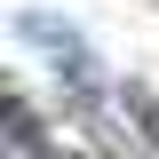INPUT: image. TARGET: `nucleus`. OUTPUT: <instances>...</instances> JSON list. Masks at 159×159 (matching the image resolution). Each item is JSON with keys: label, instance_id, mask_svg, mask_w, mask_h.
Returning a JSON list of instances; mask_svg holds the SVG:
<instances>
[{"label": "nucleus", "instance_id": "1", "mask_svg": "<svg viewBox=\"0 0 159 159\" xmlns=\"http://www.w3.org/2000/svg\"><path fill=\"white\" fill-rule=\"evenodd\" d=\"M16 40H40V56L56 64V72H72V88H88V40H80L72 24L40 16V8H24V16H16Z\"/></svg>", "mask_w": 159, "mask_h": 159}, {"label": "nucleus", "instance_id": "2", "mask_svg": "<svg viewBox=\"0 0 159 159\" xmlns=\"http://www.w3.org/2000/svg\"><path fill=\"white\" fill-rule=\"evenodd\" d=\"M127 111H135V127L159 143V96H151V88H127Z\"/></svg>", "mask_w": 159, "mask_h": 159}]
</instances>
